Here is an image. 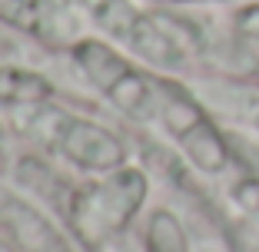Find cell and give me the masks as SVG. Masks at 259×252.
<instances>
[{
	"label": "cell",
	"mask_w": 259,
	"mask_h": 252,
	"mask_svg": "<svg viewBox=\"0 0 259 252\" xmlns=\"http://www.w3.org/2000/svg\"><path fill=\"white\" fill-rule=\"evenodd\" d=\"M73 4L97 30V37L116 43L133 60L166 77L190 67L199 46L190 23L166 10H146L137 0H73Z\"/></svg>",
	"instance_id": "obj_1"
},
{
	"label": "cell",
	"mask_w": 259,
	"mask_h": 252,
	"mask_svg": "<svg viewBox=\"0 0 259 252\" xmlns=\"http://www.w3.org/2000/svg\"><path fill=\"white\" fill-rule=\"evenodd\" d=\"M150 199V176L146 169L126 166L100 176H87L73 186L63 203V222L87 252H110L126 239L130 226L143 213Z\"/></svg>",
	"instance_id": "obj_2"
},
{
	"label": "cell",
	"mask_w": 259,
	"mask_h": 252,
	"mask_svg": "<svg viewBox=\"0 0 259 252\" xmlns=\"http://www.w3.org/2000/svg\"><path fill=\"white\" fill-rule=\"evenodd\" d=\"M14 120L33 143H40L47 153H54L57 160H63L70 169L83 176H100L130 163V149L120 133H113L93 116L60 107L57 99L20 110L14 113Z\"/></svg>",
	"instance_id": "obj_3"
},
{
	"label": "cell",
	"mask_w": 259,
	"mask_h": 252,
	"mask_svg": "<svg viewBox=\"0 0 259 252\" xmlns=\"http://www.w3.org/2000/svg\"><path fill=\"white\" fill-rule=\"evenodd\" d=\"M73 67L83 73V80L107 99L120 116L150 126L160 116V93H163V73L143 67L140 60L120 50L116 43L87 33L67 50Z\"/></svg>",
	"instance_id": "obj_4"
},
{
	"label": "cell",
	"mask_w": 259,
	"mask_h": 252,
	"mask_svg": "<svg viewBox=\"0 0 259 252\" xmlns=\"http://www.w3.org/2000/svg\"><path fill=\"white\" fill-rule=\"evenodd\" d=\"M156 126H163L173 146L186 156L196 173L203 176H223L233 166V149L216 120L206 113L199 96H193L176 77L163 73V93H160V116Z\"/></svg>",
	"instance_id": "obj_5"
},
{
	"label": "cell",
	"mask_w": 259,
	"mask_h": 252,
	"mask_svg": "<svg viewBox=\"0 0 259 252\" xmlns=\"http://www.w3.org/2000/svg\"><path fill=\"white\" fill-rule=\"evenodd\" d=\"M0 23L47 46H70L83 33V14L73 0H0Z\"/></svg>",
	"instance_id": "obj_6"
},
{
	"label": "cell",
	"mask_w": 259,
	"mask_h": 252,
	"mask_svg": "<svg viewBox=\"0 0 259 252\" xmlns=\"http://www.w3.org/2000/svg\"><path fill=\"white\" fill-rule=\"evenodd\" d=\"M0 232L17 245V252H76L67 232L37 203L7 186H0Z\"/></svg>",
	"instance_id": "obj_7"
},
{
	"label": "cell",
	"mask_w": 259,
	"mask_h": 252,
	"mask_svg": "<svg viewBox=\"0 0 259 252\" xmlns=\"http://www.w3.org/2000/svg\"><path fill=\"white\" fill-rule=\"evenodd\" d=\"M54 83L40 70L20 67V63H0V110L20 113V110L54 99Z\"/></svg>",
	"instance_id": "obj_8"
},
{
	"label": "cell",
	"mask_w": 259,
	"mask_h": 252,
	"mask_svg": "<svg viewBox=\"0 0 259 252\" xmlns=\"http://www.w3.org/2000/svg\"><path fill=\"white\" fill-rule=\"evenodd\" d=\"M140 245H143V252H193L190 232L173 209H153L146 216Z\"/></svg>",
	"instance_id": "obj_9"
},
{
	"label": "cell",
	"mask_w": 259,
	"mask_h": 252,
	"mask_svg": "<svg viewBox=\"0 0 259 252\" xmlns=\"http://www.w3.org/2000/svg\"><path fill=\"white\" fill-rule=\"evenodd\" d=\"M233 30L243 43L259 46V0H246L233 14Z\"/></svg>",
	"instance_id": "obj_10"
},
{
	"label": "cell",
	"mask_w": 259,
	"mask_h": 252,
	"mask_svg": "<svg viewBox=\"0 0 259 252\" xmlns=\"http://www.w3.org/2000/svg\"><path fill=\"white\" fill-rule=\"evenodd\" d=\"M153 4L180 10V7H209V4H246V0H153Z\"/></svg>",
	"instance_id": "obj_11"
},
{
	"label": "cell",
	"mask_w": 259,
	"mask_h": 252,
	"mask_svg": "<svg viewBox=\"0 0 259 252\" xmlns=\"http://www.w3.org/2000/svg\"><path fill=\"white\" fill-rule=\"evenodd\" d=\"M0 252H17V245L10 242V239L4 236V232H0Z\"/></svg>",
	"instance_id": "obj_12"
},
{
	"label": "cell",
	"mask_w": 259,
	"mask_h": 252,
	"mask_svg": "<svg viewBox=\"0 0 259 252\" xmlns=\"http://www.w3.org/2000/svg\"><path fill=\"white\" fill-rule=\"evenodd\" d=\"M4 149H7V130H4V123H0V156H4Z\"/></svg>",
	"instance_id": "obj_13"
},
{
	"label": "cell",
	"mask_w": 259,
	"mask_h": 252,
	"mask_svg": "<svg viewBox=\"0 0 259 252\" xmlns=\"http://www.w3.org/2000/svg\"><path fill=\"white\" fill-rule=\"evenodd\" d=\"M256 126H259V113H256Z\"/></svg>",
	"instance_id": "obj_14"
}]
</instances>
